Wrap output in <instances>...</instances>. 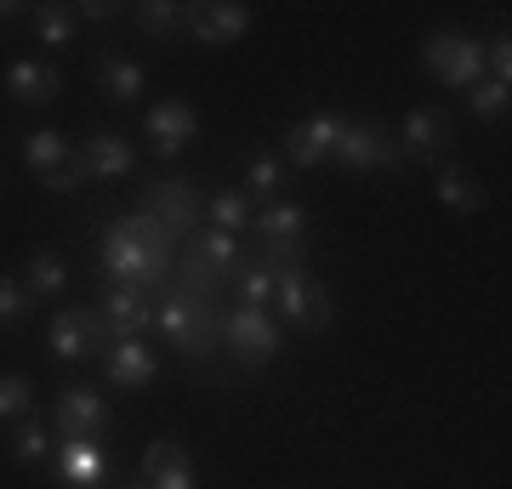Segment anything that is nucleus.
Wrapping results in <instances>:
<instances>
[{
	"mask_svg": "<svg viewBox=\"0 0 512 489\" xmlns=\"http://www.w3.org/2000/svg\"><path fill=\"white\" fill-rule=\"evenodd\" d=\"M194 313H200V308H194L188 296H171V302H165L154 319H160V330L171 336V342H183V347H188V342H194Z\"/></svg>",
	"mask_w": 512,
	"mask_h": 489,
	"instance_id": "nucleus-29",
	"label": "nucleus"
},
{
	"mask_svg": "<svg viewBox=\"0 0 512 489\" xmlns=\"http://www.w3.org/2000/svg\"><path fill=\"white\" fill-rule=\"evenodd\" d=\"M148 217L160 222V228H188V222L200 217V188L194 182H160L148 194Z\"/></svg>",
	"mask_w": 512,
	"mask_h": 489,
	"instance_id": "nucleus-18",
	"label": "nucleus"
},
{
	"mask_svg": "<svg viewBox=\"0 0 512 489\" xmlns=\"http://www.w3.org/2000/svg\"><path fill=\"white\" fill-rule=\"evenodd\" d=\"M143 325H154V308L143 302V290L137 285H114L109 302H103V330L126 342V336H137Z\"/></svg>",
	"mask_w": 512,
	"mask_h": 489,
	"instance_id": "nucleus-17",
	"label": "nucleus"
},
{
	"mask_svg": "<svg viewBox=\"0 0 512 489\" xmlns=\"http://www.w3.org/2000/svg\"><path fill=\"white\" fill-rule=\"evenodd\" d=\"M228 347H234L245 364H268L279 353V325L268 319V308H234L228 325H222Z\"/></svg>",
	"mask_w": 512,
	"mask_h": 489,
	"instance_id": "nucleus-8",
	"label": "nucleus"
},
{
	"mask_svg": "<svg viewBox=\"0 0 512 489\" xmlns=\"http://www.w3.org/2000/svg\"><path fill=\"white\" fill-rule=\"evenodd\" d=\"M268 302H274V268L256 262L239 273V308H268Z\"/></svg>",
	"mask_w": 512,
	"mask_h": 489,
	"instance_id": "nucleus-31",
	"label": "nucleus"
},
{
	"mask_svg": "<svg viewBox=\"0 0 512 489\" xmlns=\"http://www.w3.org/2000/svg\"><path fill=\"white\" fill-rule=\"evenodd\" d=\"M57 478L69 489H103L109 484V455H103V444H57Z\"/></svg>",
	"mask_w": 512,
	"mask_h": 489,
	"instance_id": "nucleus-14",
	"label": "nucleus"
},
{
	"mask_svg": "<svg viewBox=\"0 0 512 489\" xmlns=\"http://www.w3.org/2000/svg\"><path fill=\"white\" fill-rule=\"evenodd\" d=\"M46 188H52V194H69V188H80V182H92V171H86V160H80V154H69V160L57 165V171H46Z\"/></svg>",
	"mask_w": 512,
	"mask_h": 489,
	"instance_id": "nucleus-35",
	"label": "nucleus"
},
{
	"mask_svg": "<svg viewBox=\"0 0 512 489\" xmlns=\"http://www.w3.org/2000/svg\"><path fill=\"white\" fill-rule=\"evenodd\" d=\"M183 23L200 46H234V40L251 29V6H245V0H200V6L183 12Z\"/></svg>",
	"mask_w": 512,
	"mask_h": 489,
	"instance_id": "nucleus-7",
	"label": "nucleus"
},
{
	"mask_svg": "<svg viewBox=\"0 0 512 489\" xmlns=\"http://www.w3.org/2000/svg\"><path fill=\"white\" fill-rule=\"evenodd\" d=\"M92 74H97V86L109 91L114 103H137L143 97V63H131L126 52H97V63H92Z\"/></svg>",
	"mask_w": 512,
	"mask_h": 489,
	"instance_id": "nucleus-19",
	"label": "nucleus"
},
{
	"mask_svg": "<svg viewBox=\"0 0 512 489\" xmlns=\"http://www.w3.org/2000/svg\"><path fill=\"white\" fill-rule=\"evenodd\" d=\"M131 489H148V484H131Z\"/></svg>",
	"mask_w": 512,
	"mask_h": 489,
	"instance_id": "nucleus-39",
	"label": "nucleus"
},
{
	"mask_svg": "<svg viewBox=\"0 0 512 489\" xmlns=\"http://www.w3.org/2000/svg\"><path fill=\"white\" fill-rule=\"evenodd\" d=\"M194 131H200V114H194V103H183V97H165V103H154V109L143 114V137H148V148H154V160H177V154L194 143Z\"/></svg>",
	"mask_w": 512,
	"mask_h": 489,
	"instance_id": "nucleus-6",
	"label": "nucleus"
},
{
	"mask_svg": "<svg viewBox=\"0 0 512 489\" xmlns=\"http://www.w3.org/2000/svg\"><path fill=\"white\" fill-rule=\"evenodd\" d=\"M200 256L211 262V268H234V262H239V239L222 234V228H211V234L200 239Z\"/></svg>",
	"mask_w": 512,
	"mask_h": 489,
	"instance_id": "nucleus-34",
	"label": "nucleus"
},
{
	"mask_svg": "<svg viewBox=\"0 0 512 489\" xmlns=\"http://www.w3.org/2000/svg\"><path fill=\"white\" fill-rule=\"evenodd\" d=\"M433 188H439V200L450 205V211H478V205H484V188H478V182L461 171V165H444Z\"/></svg>",
	"mask_w": 512,
	"mask_h": 489,
	"instance_id": "nucleus-23",
	"label": "nucleus"
},
{
	"mask_svg": "<svg viewBox=\"0 0 512 489\" xmlns=\"http://www.w3.org/2000/svg\"><path fill=\"white\" fill-rule=\"evenodd\" d=\"M274 302H279V319L296 330H319L336 319V308H330V290L325 285H313L302 268H274Z\"/></svg>",
	"mask_w": 512,
	"mask_h": 489,
	"instance_id": "nucleus-3",
	"label": "nucleus"
},
{
	"mask_svg": "<svg viewBox=\"0 0 512 489\" xmlns=\"http://www.w3.org/2000/svg\"><path fill=\"white\" fill-rule=\"evenodd\" d=\"M6 91H12V103H23V109H46L57 91H63V74L52 63H40V57H18L6 69Z\"/></svg>",
	"mask_w": 512,
	"mask_h": 489,
	"instance_id": "nucleus-11",
	"label": "nucleus"
},
{
	"mask_svg": "<svg viewBox=\"0 0 512 489\" xmlns=\"http://www.w3.org/2000/svg\"><path fill=\"white\" fill-rule=\"evenodd\" d=\"M46 427H52L57 444H103V433H109V404L97 399L92 387H63Z\"/></svg>",
	"mask_w": 512,
	"mask_h": 489,
	"instance_id": "nucleus-4",
	"label": "nucleus"
},
{
	"mask_svg": "<svg viewBox=\"0 0 512 489\" xmlns=\"http://www.w3.org/2000/svg\"><path fill=\"white\" fill-rule=\"evenodd\" d=\"M330 165H342V171H387V165H399V143H393V131L382 120H342Z\"/></svg>",
	"mask_w": 512,
	"mask_h": 489,
	"instance_id": "nucleus-2",
	"label": "nucleus"
},
{
	"mask_svg": "<svg viewBox=\"0 0 512 489\" xmlns=\"http://www.w3.org/2000/svg\"><path fill=\"white\" fill-rule=\"evenodd\" d=\"M336 131H342V114H308V120H296L285 131V160L313 171V165L330 160V148H336Z\"/></svg>",
	"mask_w": 512,
	"mask_h": 489,
	"instance_id": "nucleus-9",
	"label": "nucleus"
},
{
	"mask_svg": "<svg viewBox=\"0 0 512 489\" xmlns=\"http://www.w3.org/2000/svg\"><path fill=\"white\" fill-rule=\"evenodd\" d=\"M23 160H29L35 177H46V171H57V165L69 160V143H63L57 131H29V137H23Z\"/></svg>",
	"mask_w": 512,
	"mask_h": 489,
	"instance_id": "nucleus-24",
	"label": "nucleus"
},
{
	"mask_svg": "<svg viewBox=\"0 0 512 489\" xmlns=\"http://www.w3.org/2000/svg\"><path fill=\"white\" fill-rule=\"evenodd\" d=\"M484 80H501V86H512V35H495L490 52H484Z\"/></svg>",
	"mask_w": 512,
	"mask_h": 489,
	"instance_id": "nucleus-36",
	"label": "nucleus"
},
{
	"mask_svg": "<svg viewBox=\"0 0 512 489\" xmlns=\"http://www.w3.org/2000/svg\"><path fill=\"white\" fill-rule=\"evenodd\" d=\"M467 109H473V120H507L512 86H501V80H478V86H467Z\"/></svg>",
	"mask_w": 512,
	"mask_h": 489,
	"instance_id": "nucleus-25",
	"label": "nucleus"
},
{
	"mask_svg": "<svg viewBox=\"0 0 512 489\" xmlns=\"http://www.w3.org/2000/svg\"><path fill=\"white\" fill-rule=\"evenodd\" d=\"M131 23H137L148 40H171V35H183V6H171V0H143V6H131Z\"/></svg>",
	"mask_w": 512,
	"mask_h": 489,
	"instance_id": "nucleus-22",
	"label": "nucleus"
},
{
	"mask_svg": "<svg viewBox=\"0 0 512 489\" xmlns=\"http://www.w3.org/2000/svg\"><path fill=\"white\" fill-rule=\"evenodd\" d=\"M205 217H211V228H222V234H239V228L251 222V200H245V194H217V200L205 205Z\"/></svg>",
	"mask_w": 512,
	"mask_h": 489,
	"instance_id": "nucleus-30",
	"label": "nucleus"
},
{
	"mask_svg": "<svg viewBox=\"0 0 512 489\" xmlns=\"http://www.w3.org/2000/svg\"><path fill=\"white\" fill-rule=\"evenodd\" d=\"M421 63L427 74L439 80V86H478L484 80V46L473 35H461V29H433V35L421 40Z\"/></svg>",
	"mask_w": 512,
	"mask_h": 489,
	"instance_id": "nucleus-1",
	"label": "nucleus"
},
{
	"mask_svg": "<svg viewBox=\"0 0 512 489\" xmlns=\"http://www.w3.org/2000/svg\"><path fill=\"white\" fill-rule=\"evenodd\" d=\"M18 416H35V381L29 376H0V421H18Z\"/></svg>",
	"mask_w": 512,
	"mask_h": 489,
	"instance_id": "nucleus-27",
	"label": "nucleus"
},
{
	"mask_svg": "<svg viewBox=\"0 0 512 489\" xmlns=\"http://www.w3.org/2000/svg\"><path fill=\"white\" fill-rule=\"evenodd\" d=\"M18 12H23L18 0H0V23H12V18H18Z\"/></svg>",
	"mask_w": 512,
	"mask_h": 489,
	"instance_id": "nucleus-38",
	"label": "nucleus"
},
{
	"mask_svg": "<svg viewBox=\"0 0 512 489\" xmlns=\"http://www.w3.org/2000/svg\"><path fill=\"white\" fill-rule=\"evenodd\" d=\"M450 114L444 109H410L404 120V148H410V160H439L444 143H450Z\"/></svg>",
	"mask_w": 512,
	"mask_h": 489,
	"instance_id": "nucleus-16",
	"label": "nucleus"
},
{
	"mask_svg": "<svg viewBox=\"0 0 512 489\" xmlns=\"http://www.w3.org/2000/svg\"><path fill=\"white\" fill-rule=\"evenodd\" d=\"M80 160H86V171H92V177H126L131 165H137V154H131V143L120 137V131H97Z\"/></svg>",
	"mask_w": 512,
	"mask_h": 489,
	"instance_id": "nucleus-20",
	"label": "nucleus"
},
{
	"mask_svg": "<svg viewBox=\"0 0 512 489\" xmlns=\"http://www.w3.org/2000/svg\"><path fill=\"white\" fill-rule=\"evenodd\" d=\"M52 427H46V421H35V416H23V427H18V438H12V455H18V461H29V467H35V461H46V455H52Z\"/></svg>",
	"mask_w": 512,
	"mask_h": 489,
	"instance_id": "nucleus-28",
	"label": "nucleus"
},
{
	"mask_svg": "<svg viewBox=\"0 0 512 489\" xmlns=\"http://www.w3.org/2000/svg\"><path fill=\"white\" fill-rule=\"evenodd\" d=\"M256 228H262V245H268V256H274L279 268H296L302 262V239H308V211L291 200H268L262 211H256ZM268 262V268H274Z\"/></svg>",
	"mask_w": 512,
	"mask_h": 489,
	"instance_id": "nucleus-5",
	"label": "nucleus"
},
{
	"mask_svg": "<svg viewBox=\"0 0 512 489\" xmlns=\"http://www.w3.org/2000/svg\"><path fill=\"white\" fill-rule=\"evenodd\" d=\"M148 489H194V455L177 444V438H154L143 450V478Z\"/></svg>",
	"mask_w": 512,
	"mask_h": 489,
	"instance_id": "nucleus-10",
	"label": "nucleus"
},
{
	"mask_svg": "<svg viewBox=\"0 0 512 489\" xmlns=\"http://www.w3.org/2000/svg\"><path fill=\"white\" fill-rule=\"evenodd\" d=\"M29 308H35V296L23 290V279H6V273H0V325L29 319Z\"/></svg>",
	"mask_w": 512,
	"mask_h": 489,
	"instance_id": "nucleus-32",
	"label": "nucleus"
},
{
	"mask_svg": "<svg viewBox=\"0 0 512 489\" xmlns=\"http://www.w3.org/2000/svg\"><path fill=\"white\" fill-rule=\"evenodd\" d=\"M35 40H46V46H69L74 40V6H57V0L35 6Z\"/></svg>",
	"mask_w": 512,
	"mask_h": 489,
	"instance_id": "nucleus-26",
	"label": "nucleus"
},
{
	"mask_svg": "<svg viewBox=\"0 0 512 489\" xmlns=\"http://www.w3.org/2000/svg\"><path fill=\"white\" fill-rule=\"evenodd\" d=\"M97 336H103V319H92L86 308H63V313L52 319V330H46V342H52V353H57L63 364L86 359Z\"/></svg>",
	"mask_w": 512,
	"mask_h": 489,
	"instance_id": "nucleus-13",
	"label": "nucleus"
},
{
	"mask_svg": "<svg viewBox=\"0 0 512 489\" xmlns=\"http://www.w3.org/2000/svg\"><path fill=\"white\" fill-rule=\"evenodd\" d=\"M63 285H69V268H63V256L57 251H40V256H29V268H23V290L29 296H63Z\"/></svg>",
	"mask_w": 512,
	"mask_h": 489,
	"instance_id": "nucleus-21",
	"label": "nucleus"
},
{
	"mask_svg": "<svg viewBox=\"0 0 512 489\" xmlns=\"http://www.w3.org/2000/svg\"><path fill=\"white\" fill-rule=\"evenodd\" d=\"M103 268H109L114 285H137V279L154 268V256L143 251V239L131 234L126 222H114L109 234H103Z\"/></svg>",
	"mask_w": 512,
	"mask_h": 489,
	"instance_id": "nucleus-12",
	"label": "nucleus"
},
{
	"mask_svg": "<svg viewBox=\"0 0 512 489\" xmlns=\"http://www.w3.org/2000/svg\"><path fill=\"white\" fill-rule=\"evenodd\" d=\"M74 18H86V23H109V18H120V6H114V0H86V6H74Z\"/></svg>",
	"mask_w": 512,
	"mask_h": 489,
	"instance_id": "nucleus-37",
	"label": "nucleus"
},
{
	"mask_svg": "<svg viewBox=\"0 0 512 489\" xmlns=\"http://www.w3.org/2000/svg\"><path fill=\"white\" fill-rule=\"evenodd\" d=\"M103 370H109L114 387H148V381L160 376V359H154L137 336H126V342H114L109 353H103Z\"/></svg>",
	"mask_w": 512,
	"mask_h": 489,
	"instance_id": "nucleus-15",
	"label": "nucleus"
},
{
	"mask_svg": "<svg viewBox=\"0 0 512 489\" xmlns=\"http://www.w3.org/2000/svg\"><path fill=\"white\" fill-rule=\"evenodd\" d=\"M291 177V171H285V165L274 160V154H256L251 165H245V182H251V194H274L279 182Z\"/></svg>",
	"mask_w": 512,
	"mask_h": 489,
	"instance_id": "nucleus-33",
	"label": "nucleus"
}]
</instances>
